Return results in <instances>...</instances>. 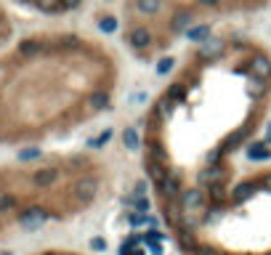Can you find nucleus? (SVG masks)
Segmentation results:
<instances>
[{
	"label": "nucleus",
	"mask_w": 271,
	"mask_h": 255,
	"mask_svg": "<svg viewBox=\"0 0 271 255\" xmlns=\"http://www.w3.org/2000/svg\"><path fill=\"white\" fill-rule=\"evenodd\" d=\"M271 112V53L250 37H207L144 114V170L157 207L210 194Z\"/></svg>",
	"instance_id": "obj_1"
},
{
	"label": "nucleus",
	"mask_w": 271,
	"mask_h": 255,
	"mask_svg": "<svg viewBox=\"0 0 271 255\" xmlns=\"http://www.w3.org/2000/svg\"><path fill=\"white\" fill-rule=\"evenodd\" d=\"M160 213L183 255H271V165Z\"/></svg>",
	"instance_id": "obj_2"
},
{
	"label": "nucleus",
	"mask_w": 271,
	"mask_h": 255,
	"mask_svg": "<svg viewBox=\"0 0 271 255\" xmlns=\"http://www.w3.org/2000/svg\"><path fill=\"white\" fill-rule=\"evenodd\" d=\"M266 5L269 0H122V40L138 59H152L191 27H205L207 19L253 13Z\"/></svg>",
	"instance_id": "obj_3"
},
{
	"label": "nucleus",
	"mask_w": 271,
	"mask_h": 255,
	"mask_svg": "<svg viewBox=\"0 0 271 255\" xmlns=\"http://www.w3.org/2000/svg\"><path fill=\"white\" fill-rule=\"evenodd\" d=\"M43 255H80V253H43Z\"/></svg>",
	"instance_id": "obj_4"
}]
</instances>
